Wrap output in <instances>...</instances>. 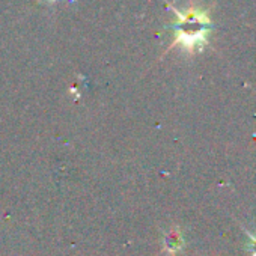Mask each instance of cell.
<instances>
[{"mask_svg": "<svg viewBox=\"0 0 256 256\" xmlns=\"http://www.w3.org/2000/svg\"><path fill=\"white\" fill-rule=\"evenodd\" d=\"M178 22L175 24V42L186 48L202 47L211 29L210 18L205 11L192 8L186 12H176Z\"/></svg>", "mask_w": 256, "mask_h": 256, "instance_id": "6da1fadb", "label": "cell"}, {"mask_svg": "<svg viewBox=\"0 0 256 256\" xmlns=\"http://www.w3.org/2000/svg\"><path fill=\"white\" fill-rule=\"evenodd\" d=\"M184 246V238H182V234L178 230V229H172L166 234L164 236V248L169 252V253H175L178 250H181Z\"/></svg>", "mask_w": 256, "mask_h": 256, "instance_id": "7a4b0ae2", "label": "cell"}, {"mask_svg": "<svg viewBox=\"0 0 256 256\" xmlns=\"http://www.w3.org/2000/svg\"><path fill=\"white\" fill-rule=\"evenodd\" d=\"M250 250H252V256H256V236H252Z\"/></svg>", "mask_w": 256, "mask_h": 256, "instance_id": "3957f363", "label": "cell"}]
</instances>
